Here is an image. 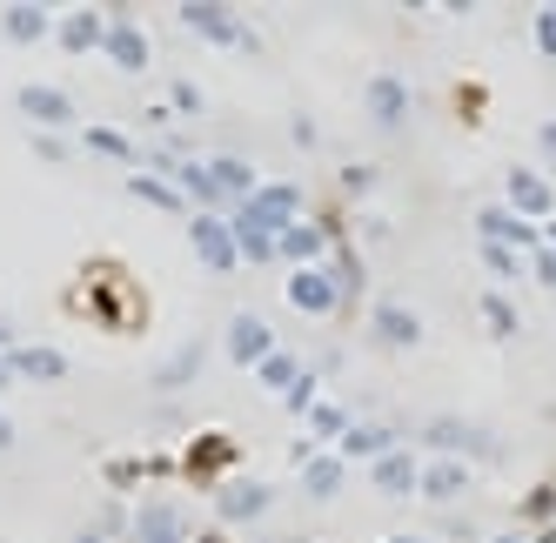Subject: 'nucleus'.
<instances>
[{"mask_svg":"<svg viewBox=\"0 0 556 543\" xmlns=\"http://www.w3.org/2000/svg\"><path fill=\"white\" fill-rule=\"evenodd\" d=\"M536 282H543V289H556V249H543V255H536Z\"/></svg>","mask_w":556,"mask_h":543,"instance_id":"nucleus-36","label":"nucleus"},{"mask_svg":"<svg viewBox=\"0 0 556 543\" xmlns=\"http://www.w3.org/2000/svg\"><path fill=\"white\" fill-rule=\"evenodd\" d=\"M543 242H549V249H556V222H549V228H543Z\"/></svg>","mask_w":556,"mask_h":543,"instance_id":"nucleus-41","label":"nucleus"},{"mask_svg":"<svg viewBox=\"0 0 556 543\" xmlns=\"http://www.w3.org/2000/svg\"><path fill=\"white\" fill-rule=\"evenodd\" d=\"M8 382H14V369H8V356H0V390H8Z\"/></svg>","mask_w":556,"mask_h":543,"instance_id":"nucleus-40","label":"nucleus"},{"mask_svg":"<svg viewBox=\"0 0 556 543\" xmlns=\"http://www.w3.org/2000/svg\"><path fill=\"white\" fill-rule=\"evenodd\" d=\"M329 282H336L342 295H355V289H363V268H355V255H336V268H329Z\"/></svg>","mask_w":556,"mask_h":543,"instance_id":"nucleus-32","label":"nucleus"},{"mask_svg":"<svg viewBox=\"0 0 556 543\" xmlns=\"http://www.w3.org/2000/svg\"><path fill=\"white\" fill-rule=\"evenodd\" d=\"M503 195H509V215H523V222H530V215H549V209H556V188H549V181H543L536 168H516V175L503 181Z\"/></svg>","mask_w":556,"mask_h":543,"instance_id":"nucleus-11","label":"nucleus"},{"mask_svg":"<svg viewBox=\"0 0 556 543\" xmlns=\"http://www.w3.org/2000/svg\"><path fill=\"white\" fill-rule=\"evenodd\" d=\"M242 215H255L262 228H275V236H282L289 222H302V188H295V181H262L255 195L242 202Z\"/></svg>","mask_w":556,"mask_h":543,"instance_id":"nucleus-5","label":"nucleus"},{"mask_svg":"<svg viewBox=\"0 0 556 543\" xmlns=\"http://www.w3.org/2000/svg\"><path fill=\"white\" fill-rule=\"evenodd\" d=\"M463 483H469V470H463L456 456H443V463H429V470H422V490H416V496L450 503V496H463Z\"/></svg>","mask_w":556,"mask_h":543,"instance_id":"nucleus-23","label":"nucleus"},{"mask_svg":"<svg viewBox=\"0 0 556 543\" xmlns=\"http://www.w3.org/2000/svg\"><path fill=\"white\" fill-rule=\"evenodd\" d=\"M74 543H108V530H81V536H74Z\"/></svg>","mask_w":556,"mask_h":543,"instance_id":"nucleus-39","label":"nucleus"},{"mask_svg":"<svg viewBox=\"0 0 556 543\" xmlns=\"http://www.w3.org/2000/svg\"><path fill=\"white\" fill-rule=\"evenodd\" d=\"M14 450V422H8V409H0V456Z\"/></svg>","mask_w":556,"mask_h":543,"instance_id":"nucleus-38","label":"nucleus"},{"mask_svg":"<svg viewBox=\"0 0 556 543\" xmlns=\"http://www.w3.org/2000/svg\"><path fill=\"white\" fill-rule=\"evenodd\" d=\"M81 141H88L94 154H114V162H135V141H128V135H114V128H88Z\"/></svg>","mask_w":556,"mask_h":543,"instance_id":"nucleus-30","label":"nucleus"},{"mask_svg":"<svg viewBox=\"0 0 556 543\" xmlns=\"http://www.w3.org/2000/svg\"><path fill=\"white\" fill-rule=\"evenodd\" d=\"M369 477H376V490H382V496H416V490H422L416 450H389V456H376V463H369Z\"/></svg>","mask_w":556,"mask_h":543,"instance_id":"nucleus-12","label":"nucleus"},{"mask_svg":"<svg viewBox=\"0 0 556 543\" xmlns=\"http://www.w3.org/2000/svg\"><path fill=\"white\" fill-rule=\"evenodd\" d=\"M215 510H222V523H255V517L268 510V483H255V477H228V483L215 490Z\"/></svg>","mask_w":556,"mask_h":543,"instance_id":"nucleus-7","label":"nucleus"},{"mask_svg":"<svg viewBox=\"0 0 556 543\" xmlns=\"http://www.w3.org/2000/svg\"><path fill=\"white\" fill-rule=\"evenodd\" d=\"M342 470H349V463H342L336 450H315V456L302 463V490H308L315 503H329V496H342Z\"/></svg>","mask_w":556,"mask_h":543,"instance_id":"nucleus-18","label":"nucleus"},{"mask_svg":"<svg viewBox=\"0 0 556 543\" xmlns=\"http://www.w3.org/2000/svg\"><path fill=\"white\" fill-rule=\"evenodd\" d=\"M323 249H329V236H323L315 222H289L282 236H275V255L295 262V268H315V255H323Z\"/></svg>","mask_w":556,"mask_h":543,"instance_id":"nucleus-17","label":"nucleus"},{"mask_svg":"<svg viewBox=\"0 0 556 543\" xmlns=\"http://www.w3.org/2000/svg\"><path fill=\"white\" fill-rule=\"evenodd\" d=\"M369 329H376V342H389V349H416L422 342V316H416V308H403V302H376L369 308Z\"/></svg>","mask_w":556,"mask_h":543,"instance_id":"nucleus-8","label":"nucleus"},{"mask_svg":"<svg viewBox=\"0 0 556 543\" xmlns=\"http://www.w3.org/2000/svg\"><path fill=\"white\" fill-rule=\"evenodd\" d=\"M483 262L496 268V276H516V249H503V242H483Z\"/></svg>","mask_w":556,"mask_h":543,"instance_id":"nucleus-34","label":"nucleus"},{"mask_svg":"<svg viewBox=\"0 0 556 543\" xmlns=\"http://www.w3.org/2000/svg\"><path fill=\"white\" fill-rule=\"evenodd\" d=\"M483 323H490V329H496V336H516V308H509V302H503V295H496V289H490V295H483Z\"/></svg>","mask_w":556,"mask_h":543,"instance_id":"nucleus-31","label":"nucleus"},{"mask_svg":"<svg viewBox=\"0 0 556 543\" xmlns=\"http://www.w3.org/2000/svg\"><path fill=\"white\" fill-rule=\"evenodd\" d=\"M128 536L135 543H188V523L175 503H141V510L128 517Z\"/></svg>","mask_w":556,"mask_h":543,"instance_id":"nucleus-9","label":"nucleus"},{"mask_svg":"<svg viewBox=\"0 0 556 543\" xmlns=\"http://www.w3.org/2000/svg\"><path fill=\"white\" fill-rule=\"evenodd\" d=\"M108 61L122 67V74H148V34L135 27V21H108Z\"/></svg>","mask_w":556,"mask_h":543,"instance_id":"nucleus-13","label":"nucleus"},{"mask_svg":"<svg viewBox=\"0 0 556 543\" xmlns=\"http://www.w3.org/2000/svg\"><path fill=\"white\" fill-rule=\"evenodd\" d=\"M255 376H262V390H282V396H289V390H295V376H302V363L289 356V349H275V356H268Z\"/></svg>","mask_w":556,"mask_h":543,"instance_id":"nucleus-28","label":"nucleus"},{"mask_svg":"<svg viewBox=\"0 0 556 543\" xmlns=\"http://www.w3.org/2000/svg\"><path fill=\"white\" fill-rule=\"evenodd\" d=\"M208 175H215V188H222V202H228V209H242L255 188H262V175H255L249 162H235V154H215Z\"/></svg>","mask_w":556,"mask_h":543,"instance_id":"nucleus-15","label":"nucleus"},{"mask_svg":"<svg viewBox=\"0 0 556 543\" xmlns=\"http://www.w3.org/2000/svg\"><path fill=\"white\" fill-rule=\"evenodd\" d=\"M422 437H429V450H443V456H476V463L503 456V443L490 430H476V422H463V416H435Z\"/></svg>","mask_w":556,"mask_h":543,"instance_id":"nucleus-2","label":"nucleus"},{"mask_svg":"<svg viewBox=\"0 0 556 543\" xmlns=\"http://www.w3.org/2000/svg\"><path fill=\"white\" fill-rule=\"evenodd\" d=\"M228 228H235V249H242V262H275V228H262L255 215L228 209Z\"/></svg>","mask_w":556,"mask_h":543,"instance_id":"nucleus-22","label":"nucleus"},{"mask_svg":"<svg viewBox=\"0 0 556 543\" xmlns=\"http://www.w3.org/2000/svg\"><path fill=\"white\" fill-rule=\"evenodd\" d=\"M275 349H282V342H275V329H268L262 316H235V323H228V356L242 363V369H262Z\"/></svg>","mask_w":556,"mask_h":543,"instance_id":"nucleus-6","label":"nucleus"},{"mask_svg":"<svg viewBox=\"0 0 556 543\" xmlns=\"http://www.w3.org/2000/svg\"><path fill=\"white\" fill-rule=\"evenodd\" d=\"M188 34H202V41H215V48H249V27L235 21L228 8H208V0H181V14H175Z\"/></svg>","mask_w":556,"mask_h":543,"instance_id":"nucleus-4","label":"nucleus"},{"mask_svg":"<svg viewBox=\"0 0 556 543\" xmlns=\"http://www.w3.org/2000/svg\"><path fill=\"white\" fill-rule=\"evenodd\" d=\"M389 543H429V536H389Z\"/></svg>","mask_w":556,"mask_h":543,"instance_id":"nucleus-42","label":"nucleus"},{"mask_svg":"<svg viewBox=\"0 0 556 543\" xmlns=\"http://www.w3.org/2000/svg\"><path fill=\"white\" fill-rule=\"evenodd\" d=\"M128 195L148 202V209H175V215H181V188H168L154 168H135V175H128Z\"/></svg>","mask_w":556,"mask_h":543,"instance_id":"nucleus-25","label":"nucleus"},{"mask_svg":"<svg viewBox=\"0 0 556 543\" xmlns=\"http://www.w3.org/2000/svg\"><path fill=\"white\" fill-rule=\"evenodd\" d=\"M536 48H543V54H556V8H543V14H536Z\"/></svg>","mask_w":556,"mask_h":543,"instance_id":"nucleus-35","label":"nucleus"},{"mask_svg":"<svg viewBox=\"0 0 556 543\" xmlns=\"http://www.w3.org/2000/svg\"><path fill=\"white\" fill-rule=\"evenodd\" d=\"M21 114H27V122H41V128H67L74 122V101L54 94V88H21Z\"/></svg>","mask_w":556,"mask_h":543,"instance_id":"nucleus-20","label":"nucleus"},{"mask_svg":"<svg viewBox=\"0 0 556 543\" xmlns=\"http://www.w3.org/2000/svg\"><path fill=\"white\" fill-rule=\"evenodd\" d=\"M363 108H369V128L376 135H403L409 128V88H403V74H369Z\"/></svg>","mask_w":556,"mask_h":543,"instance_id":"nucleus-1","label":"nucleus"},{"mask_svg":"<svg viewBox=\"0 0 556 543\" xmlns=\"http://www.w3.org/2000/svg\"><path fill=\"white\" fill-rule=\"evenodd\" d=\"M54 34H61V48H67V54H94V48L108 41V14L81 8V14H67V21H61Z\"/></svg>","mask_w":556,"mask_h":543,"instance_id":"nucleus-19","label":"nucleus"},{"mask_svg":"<svg viewBox=\"0 0 556 543\" xmlns=\"http://www.w3.org/2000/svg\"><path fill=\"white\" fill-rule=\"evenodd\" d=\"M389 450H395L389 430H376V422H349V437H342L336 456H342V463H349V456H369V463H376V456H389Z\"/></svg>","mask_w":556,"mask_h":543,"instance_id":"nucleus-24","label":"nucleus"},{"mask_svg":"<svg viewBox=\"0 0 556 543\" xmlns=\"http://www.w3.org/2000/svg\"><path fill=\"white\" fill-rule=\"evenodd\" d=\"M289 302L302 308V316H329V308L342 302V289L329 282V268H295V276H289Z\"/></svg>","mask_w":556,"mask_h":543,"instance_id":"nucleus-10","label":"nucleus"},{"mask_svg":"<svg viewBox=\"0 0 556 543\" xmlns=\"http://www.w3.org/2000/svg\"><path fill=\"white\" fill-rule=\"evenodd\" d=\"M476 228H483V242H503V249H530V242H543L523 215H509V209H496V202L476 215Z\"/></svg>","mask_w":556,"mask_h":543,"instance_id":"nucleus-16","label":"nucleus"},{"mask_svg":"<svg viewBox=\"0 0 556 543\" xmlns=\"http://www.w3.org/2000/svg\"><path fill=\"white\" fill-rule=\"evenodd\" d=\"M490 543H523V536H490Z\"/></svg>","mask_w":556,"mask_h":543,"instance_id":"nucleus-43","label":"nucleus"},{"mask_svg":"<svg viewBox=\"0 0 556 543\" xmlns=\"http://www.w3.org/2000/svg\"><path fill=\"white\" fill-rule=\"evenodd\" d=\"M48 27H54L48 8H8V14H0V34H8V41H41Z\"/></svg>","mask_w":556,"mask_h":543,"instance_id":"nucleus-26","label":"nucleus"},{"mask_svg":"<svg viewBox=\"0 0 556 543\" xmlns=\"http://www.w3.org/2000/svg\"><path fill=\"white\" fill-rule=\"evenodd\" d=\"M175 181H181L188 202H202V215H222V209H228L222 188H215V175H208V162H175Z\"/></svg>","mask_w":556,"mask_h":543,"instance_id":"nucleus-21","label":"nucleus"},{"mask_svg":"<svg viewBox=\"0 0 556 543\" xmlns=\"http://www.w3.org/2000/svg\"><path fill=\"white\" fill-rule=\"evenodd\" d=\"M536 148H543V162H556V122H543V135H536Z\"/></svg>","mask_w":556,"mask_h":543,"instance_id":"nucleus-37","label":"nucleus"},{"mask_svg":"<svg viewBox=\"0 0 556 543\" xmlns=\"http://www.w3.org/2000/svg\"><path fill=\"white\" fill-rule=\"evenodd\" d=\"M202 363H208V349H202V342H181L175 356H168L162 369H154V382H162V390H175V382H188V376L202 369Z\"/></svg>","mask_w":556,"mask_h":543,"instance_id":"nucleus-27","label":"nucleus"},{"mask_svg":"<svg viewBox=\"0 0 556 543\" xmlns=\"http://www.w3.org/2000/svg\"><path fill=\"white\" fill-rule=\"evenodd\" d=\"M282 403H289V409H302V416H308V409H315V376H308V369H302V376H295V390H289V396H282Z\"/></svg>","mask_w":556,"mask_h":543,"instance_id":"nucleus-33","label":"nucleus"},{"mask_svg":"<svg viewBox=\"0 0 556 543\" xmlns=\"http://www.w3.org/2000/svg\"><path fill=\"white\" fill-rule=\"evenodd\" d=\"M8 369L27 376V382H61L67 376V356H61V349H48V342H21L14 356H8Z\"/></svg>","mask_w":556,"mask_h":543,"instance_id":"nucleus-14","label":"nucleus"},{"mask_svg":"<svg viewBox=\"0 0 556 543\" xmlns=\"http://www.w3.org/2000/svg\"><path fill=\"white\" fill-rule=\"evenodd\" d=\"M323 437H349V409H336V403H315L308 409V443H323Z\"/></svg>","mask_w":556,"mask_h":543,"instance_id":"nucleus-29","label":"nucleus"},{"mask_svg":"<svg viewBox=\"0 0 556 543\" xmlns=\"http://www.w3.org/2000/svg\"><path fill=\"white\" fill-rule=\"evenodd\" d=\"M188 242H194V255H202L215 276H228L235 262H242V249H235V228H228V215H188Z\"/></svg>","mask_w":556,"mask_h":543,"instance_id":"nucleus-3","label":"nucleus"}]
</instances>
